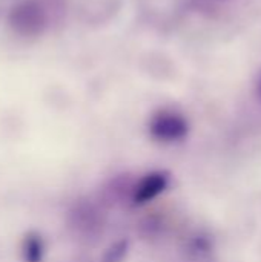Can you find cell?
I'll return each mask as SVG.
<instances>
[{
	"mask_svg": "<svg viewBox=\"0 0 261 262\" xmlns=\"http://www.w3.org/2000/svg\"><path fill=\"white\" fill-rule=\"evenodd\" d=\"M151 135L160 141H178L188 134V121L175 112H158L149 123Z\"/></svg>",
	"mask_w": 261,
	"mask_h": 262,
	"instance_id": "1",
	"label": "cell"
},
{
	"mask_svg": "<svg viewBox=\"0 0 261 262\" xmlns=\"http://www.w3.org/2000/svg\"><path fill=\"white\" fill-rule=\"evenodd\" d=\"M168 181H169V177L166 172L148 173L135 187L134 203L135 204H145V203L154 200L157 195H160L168 187Z\"/></svg>",
	"mask_w": 261,
	"mask_h": 262,
	"instance_id": "2",
	"label": "cell"
},
{
	"mask_svg": "<svg viewBox=\"0 0 261 262\" xmlns=\"http://www.w3.org/2000/svg\"><path fill=\"white\" fill-rule=\"evenodd\" d=\"M43 241L38 235L29 233L23 241V258L26 262H40L43 258Z\"/></svg>",
	"mask_w": 261,
	"mask_h": 262,
	"instance_id": "3",
	"label": "cell"
},
{
	"mask_svg": "<svg viewBox=\"0 0 261 262\" xmlns=\"http://www.w3.org/2000/svg\"><path fill=\"white\" fill-rule=\"evenodd\" d=\"M128 252V241H120L114 244L105 255V262H122Z\"/></svg>",
	"mask_w": 261,
	"mask_h": 262,
	"instance_id": "4",
	"label": "cell"
},
{
	"mask_svg": "<svg viewBox=\"0 0 261 262\" xmlns=\"http://www.w3.org/2000/svg\"><path fill=\"white\" fill-rule=\"evenodd\" d=\"M258 92H260V95H261V78H260V83H258Z\"/></svg>",
	"mask_w": 261,
	"mask_h": 262,
	"instance_id": "5",
	"label": "cell"
}]
</instances>
